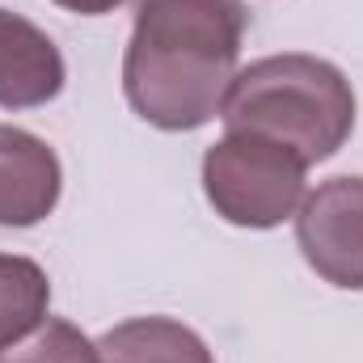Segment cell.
Listing matches in <instances>:
<instances>
[{
    "label": "cell",
    "mask_w": 363,
    "mask_h": 363,
    "mask_svg": "<svg viewBox=\"0 0 363 363\" xmlns=\"http://www.w3.org/2000/svg\"><path fill=\"white\" fill-rule=\"evenodd\" d=\"M245 26V0H135L123 51L127 106L157 131H199L220 118Z\"/></svg>",
    "instance_id": "cell-1"
},
{
    "label": "cell",
    "mask_w": 363,
    "mask_h": 363,
    "mask_svg": "<svg viewBox=\"0 0 363 363\" xmlns=\"http://www.w3.org/2000/svg\"><path fill=\"white\" fill-rule=\"evenodd\" d=\"M220 123L287 144L304 165H321L355 131V89L347 72L321 55H267L233 77L220 101Z\"/></svg>",
    "instance_id": "cell-2"
},
{
    "label": "cell",
    "mask_w": 363,
    "mask_h": 363,
    "mask_svg": "<svg viewBox=\"0 0 363 363\" xmlns=\"http://www.w3.org/2000/svg\"><path fill=\"white\" fill-rule=\"evenodd\" d=\"M308 165L287 144L228 131L203 157V194L220 220L237 228H274L291 220L308 194Z\"/></svg>",
    "instance_id": "cell-3"
},
{
    "label": "cell",
    "mask_w": 363,
    "mask_h": 363,
    "mask_svg": "<svg viewBox=\"0 0 363 363\" xmlns=\"http://www.w3.org/2000/svg\"><path fill=\"white\" fill-rule=\"evenodd\" d=\"M296 245L330 287L363 291V178L321 182L296 211Z\"/></svg>",
    "instance_id": "cell-4"
},
{
    "label": "cell",
    "mask_w": 363,
    "mask_h": 363,
    "mask_svg": "<svg viewBox=\"0 0 363 363\" xmlns=\"http://www.w3.org/2000/svg\"><path fill=\"white\" fill-rule=\"evenodd\" d=\"M64 169L47 140L34 131L0 123V224L30 228L47 220L60 203Z\"/></svg>",
    "instance_id": "cell-5"
},
{
    "label": "cell",
    "mask_w": 363,
    "mask_h": 363,
    "mask_svg": "<svg viewBox=\"0 0 363 363\" xmlns=\"http://www.w3.org/2000/svg\"><path fill=\"white\" fill-rule=\"evenodd\" d=\"M68 68L60 47L26 21L21 13L0 9V106L4 110H34L64 93Z\"/></svg>",
    "instance_id": "cell-6"
},
{
    "label": "cell",
    "mask_w": 363,
    "mask_h": 363,
    "mask_svg": "<svg viewBox=\"0 0 363 363\" xmlns=\"http://www.w3.org/2000/svg\"><path fill=\"white\" fill-rule=\"evenodd\" d=\"M106 363H216L211 347L174 317H131L101 334Z\"/></svg>",
    "instance_id": "cell-7"
},
{
    "label": "cell",
    "mask_w": 363,
    "mask_h": 363,
    "mask_svg": "<svg viewBox=\"0 0 363 363\" xmlns=\"http://www.w3.org/2000/svg\"><path fill=\"white\" fill-rule=\"evenodd\" d=\"M51 308V279L34 258L0 254V351L30 338Z\"/></svg>",
    "instance_id": "cell-8"
},
{
    "label": "cell",
    "mask_w": 363,
    "mask_h": 363,
    "mask_svg": "<svg viewBox=\"0 0 363 363\" xmlns=\"http://www.w3.org/2000/svg\"><path fill=\"white\" fill-rule=\"evenodd\" d=\"M0 363H106V359H101V347L89 342L72 321L47 317L30 338L0 351Z\"/></svg>",
    "instance_id": "cell-9"
}]
</instances>
